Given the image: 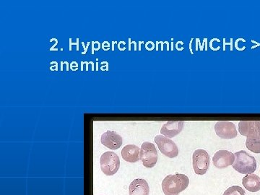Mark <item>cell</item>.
<instances>
[{
	"instance_id": "12",
	"label": "cell",
	"mask_w": 260,
	"mask_h": 195,
	"mask_svg": "<svg viewBox=\"0 0 260 195\" xmlns=\"http://www.w3.org/2000/svg\"><path fill=\"white\" fill-rule=\"evenodd\" d=\"M150 187L143 179H136L131 182L129 187L130 195H149Z\"/></svg>"
},
{
	"instance_id": "14",
	"label": "cell",
	"mask_w": 260,
	"mask_h": 195,
	"mask_svg": "<svg viewBox=\"0 0 260 195\" xmlns=\"http://www.w3.org/2000/svg\"><path fill=\"white\" fill-rule=\"evenodd\" d=\"M242 184L246 190L251 193H257L260 190V178L255 174H247L244 177Z\"/></svg>"
},
{
	"instance_id": "7",
	"label": "cell",
	"mask_w": 260,
	"mask_h": 195,
	"mask_svg": "<svg viewBox=\"0 0 260 195\" xmlns=\"http://www.w3.org/2000/svg\"><path fill=\"white\" fill-rule=\"evenodd\" d=\"M217 135L222 139H234L237 137V130L235 125L229 121H219L215 125Z\"/></svg>"
},
{
	"instance_id": "10",
	"label": "cell",
	"mask_w": 260,
	"mask_h": 195,
	"mask_svg": "<svg viewBox=\"0 0 260 195\" xmlns=\"http://www.w3.org/2000/svg\"><path fill=\"white\" fill-rule=\"evenodd\" d=\"M101 142L108 148L117 150L122 146V137L116 131H107L101 135Z\"/></svg>"
},
{
	"instance_id": "5",
	"label": "cell",
	"mask_w": 260,
	"mask_h": 195,
	"mask_svg": "<svg viewBox=\"0 0 260 195\" xmlns=\"http://www.w3.org/2000/svg\"><path fill=\"white\" fill-rule=\"evenodd\" d=\"M140 160L144 166L153 168L158 162V151L154 144L145 142L140 148Z\"/></svg>"
},
{
	"instance_id": "4",
	"label": "cell",
	"mask_w": 260,
	"mask_h": 195,
	"mask_svg": "<svg viewBox=\"0 0 260 195\" xmlns=\"http://www.w3.org/2000/svg\"><path fill=\"white\" fill-rule=\"evenodd\" d=\"M193 169L197 175H204L210 166V155L206 150L198 149L193 155Z\"/></svg>"
},
{
	"instance_id": "3",
	"label": "cell",
	"mask_w": 260,
	"mask_h": 195,
	"mask_svg": "<svg viewBox=\"0 0 260 195\" xmlns=\"http://www.w3.org/2000/svg\"><path fill=\"white\" fill-rule=\"evenodd\" d=\"M100 164L101 171L105 175L113 176L120 169V158L114 152H106L101 155Z\"/></svg>"
},
{
	"instance_id": "1",
	"label": "cell",
	"mask_w": 260,
	"mask_h": 195,
	"mask_svg": "<svg viewBox=\"0 0 260 195\" xmlns=\"http://www.w3.org/2000/svg\"><path fill=\"white\" fill-rule=\"evenodd\" d=\"M190 179L185 174H176L169 175L163 180L162 190L165 195H179L186 190Z\"/></svg>"
},
{
	"instance_id": "15",
	"label": "cell",
	"mask_w": 260,
	"mask_h": 195,
	"mask_svg": "<svg viewBox=\"0 0 260 195\" xmlns=\"http://www.w3.org/2000/svg\"><path fill=\"white\" fill-rule=\"evenodd\" d=\"M246 147L252 153H260V137H247Z\"/></svg>"
},
{
	"instance_id": "9",
	"label": "cell",
	"mask_w": 260,
	"mask_h": 195,
	"mask_svg": "<svg viewBox=\"0 0 260 195\" xmlns=\"http://www.w3.org/2000/svg\"><path fill=\"white\" fill-rule=\"evenodd\" d=\"M239 131L247 137H260V121L239 122Z\"/></svg>"
},
{
	"instance_id": "8",
	"label": "cell",
	"mask_w": 260,
	"mask_h": 195,
	"mask_svg": "<svg viewBox=\"0 0 260 195\" xmlns=\"http://www.w3.org/2000/svg\"><path fill=\"white\" fill-rule=\"evenodd\" d=\"M235 161V155L231 152L226 150H220L217 151L212 158L214 166L218 169H226L233 165Z\"/></svg>"
},
{
	"instance_id": "11",
	"label": "cell",
	"mask_w": 260,
	"mask_h": 195,
	"mask_svg": "<svg viewBox=\"0 0 260 195\" xmlns=\"http://www.w3.org/2000/svg\"><path fill=\"white\" fill-rule=\"evenodd\" d=\"M183 121H169L163 125L161 130V134L168 138H172L178 135L184 128Z\"/></svg>"
},
{
	"instance_id": "6",
	"label": "cell",
	"mask_w": 260,
	"mask_h": 195,
	"mask_svg": "<svg viewBox=\"0 0 260 195\" xmlns=\"http://www.w3.org/2000/svg\"><path fill=\"white\" fill-rule=\"evenodd\" d=\"M154 141L158 149L168 158H174L178 156L179 148L174 141L163 135H157Z\"/></svg>"
},
{
	"instance_id": "2",
	"label": "cell",
	"mask_w": 260,
	"mask_h": 195,
	"mask_svg": "<svg viewBox=\"0 0 260 195\" xmlns=\"http://www.w3.org/2000/svg\"><path fill=\"white\" fill-rule=\"evenodd\" d=\"M234 155L235 161L233 163V168L237 172L242 174H250L257 170V161L255 157L244 150L236 152Z\"/></svg>"
},
{
	"instance_id": "13",
	"label": "cell",
	"mask_w": 260,
	"mask_h": 195,
	"mask_svg": "<svg viewBox=\"0 0 260 195\" xmlns=\"http://www.w3.org/2000/svg\"><path fill=\"white\" fill-rule=\"evenodd\" d=\"M121 154L122 158L127 162L137 163L140 159V150L134 145H128L124 147Z\"/></svg>"
},
{
	"instance_id": "16",
	"label": "cell",
	"mask_w": 260,
	"mask_h": 195,
	"mask_svg": "<svg viewBox=\"0 0 260 195\" xmlns=\"http://www.w3.org/2000/svg\"><path fill=\"white\" fill-rule=\"evenodd\" d=\"M223 195H246V193L242 187L232 186L227 189Z\"/></svg>"
}]
</instances>
